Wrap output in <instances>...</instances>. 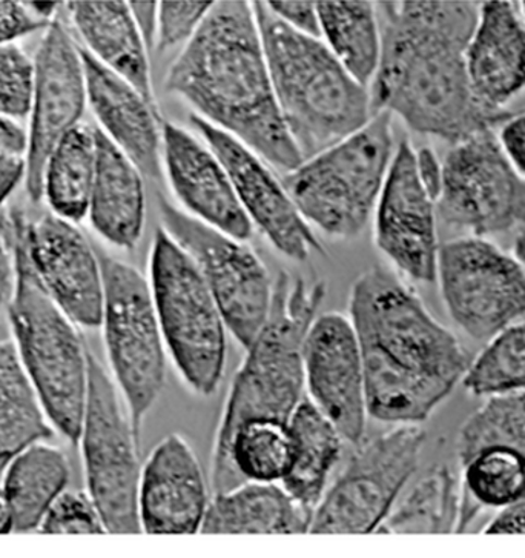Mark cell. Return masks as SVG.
<instances>
[{
	"mask_svg": "<svg viewBox=\"0 0 525 558\" xmlns=\"http://www.w3.org/2000/svg\"><path fill=\"white\" fill-rule=\"evenodd\" d=\"M478 2L392 0L375 3L381 54L369 86L375 112L399 116L424 136L463 141L493 129L508 111L487 108L468 77L466 52Z\"/></svg>",
	"mask_w": 525,
	"mask_h": 558,
	"instance_id": "1",
	"label": "cell"
},
{
	"mask_svg": "<svg viewBox=\"0 0 525 558\" xmlns=\"http://www.w3.org/2000/svg\"><path fill=\"white\" fill-rule=\"evenodd\" d=\"M349 313L365 363L369 417L422 425L471 365L460 340L399 276L381 267L355 280Z\"/></svg>",
	"mask_w": 525,
	"mask_h": 558,
	"instance_id": "2",
	"label": "cell"
},
{
	"mask_svg": "<svg viewBox=\"0 0 525 558\" xmlns=\"http://www.w3.org/2000/svg\"><path fill=\"white\" fill-rule=\"evenodd\" d=\"M167 89L279 170L303 162L281 119L249 3L212 2L172 63Z\"/></svg>",
	"mask_w": 525,
	"mask_h": 558,
	"instance_id": "3",
	"label": "cell"
},
{
	"mask_svg": "<svg viewBox=\"0 0 525 558\" xmlns=\"http://www.w3.org/2000/svg\"><path fill=\"white\" fill-rule=\"evenodd\" d=\"M253 7L281 119L303 160L362 130L375 114L369 88L320 37L292 28L268 2Z\"/></svg>",
	"mask_w": 525,
	"mask_h": 558,
	"instance_id": "4",
	"label": "cell"
},
{
	"mask_svg": "<svg viewBox=\"0 0 525 558\" xmlns=\"http://www.w3.org/2000/svg\"><path fill=\"white\" fill-rule=\"evenodd\" d=\"M325 295L322 282L291 279L284 272L277 279L271 314L246 348L221 413L212 451L213 494L235 488L228 451L239 426L253 418L289 422L302 402L306 388L303 344Z\"/></svg>",
	"mask_w": 525,
	"mask_h": 558,
	"instance_id": "5",
	"label": "cell"
},
{
	"mask_svg": "<svg viewBox=\"0 0 525 558\" xmlns=\"http://www.w3.org/2000/svg\"><path fill=\"white\" fill-rule=\"evenodd\" d=\"M10 215L16 251V288L9 310L14 343L51 425L77 445L88 399L89 351L29 262L22 234L24 211L11 209Z\"/></svg>",
	"mask_w": 525,
	"mask_h": 558,
	"instance_id": "6",
	"label": "cell"
},
{
	"mask_svg": "<svg viewBox=\"0 0 525 558\" xmlns=\"http://www.w3.org/2000/svg\"><path fill=\"white\" fill-rule=\"evenodd\" d=\"M392 118L375 112L352 136L284 172L281 183L302 216L329 238L365 231L395 155Z\"/></svg>",
	"mask_w": 525,
	"mask_h": 558,
	"instance_id": "7",
	"label": "cell"
},
{
	"mask_svg": "<svg viewBox=\"0 0 525 558\" xmlns=\"http://www.w3.org/2000/svg\"><path fill=\"white\" fill-rule=\"evenodd\" d=\"M149 276L168 354L180 377L194 395H216L227 366V322L193 258L163 228L154 238Z\"/></svg>",
	"mask_w": 525,
	"mask_h": 558,
	"instance_id": "8",
	"label": "cell"
},
{
	"mask_svg": "<svg viewBox=\"0 0 525 558\" xmlns=\"http://www.w3.org/2000/svg\"><path fill=\"white\" fill-rule=\"evenodd\" d=\"M103 275V337L120 395L141 437L167 380V343L151 284L137 268L99 254Z\"/></svg>",
	"mask_w": 525,
	"mask_h": 558,
	"instance_id": "9",
	"label": "cell"
},
{
	"mask_svg": "<svg viewBox=\"0 0 525 558\" xmlns=\"http://www.w3.org/2000/svg\"><path fill=\"white\" fill-rule=\"evenodd\" d=\"M86 486L107 533L141 534V437L114 378L89 352L88 399L81 433Z\"/></svg>",
	"mask_w": 525,
	"mask_h": 558,
	"instance_id": "10",
	"label": "cell"
},
{
	"mask_svg": "<svg viewBox=\"0 0 525 558\" xmlns=\"http://www.w3.org/2000/svg\"><path fill=\"white\" fill-rule=\"evenodd\" d=\"M426 433L393 425L366 441L315 508L310 534L377 533L422 460Z\"/></svg>",
	"mask_w": 525,
	"mask_h": 558,
	"instance_id": "11",
	"label": "cell"
},
{
	"mask_svg": "<svg viewBox=\"0 0 525 558\" xmlns=\"http://www.w3.org/2000/svg\"><path fill=\"white\" fill-rule=\"evenodd\" d=\"M163 230L186 251L219 303L228 331L249 347L271 314L273 283L260 257L243 241L159 198Z\"/></svg>",
	"mask_w": 525,
	"mask_h": 558,
	"instance_id": "12",
	"label": "cell"
},
{
	"mask_svg": "<svg viewBox=\"0 0 525 558\" xmlns=\"http://www.w3.org/2000/svg\"><path fill=\"white\" fill-rule=\"evenodd\" d=\"M437 280L453 324L475 342H489L525 316V275L513 254L481 235L440 245Z\"/></svg>",
	"mask_w": 525,
	"mask_h": 558,
	"instance_id": "13",
	"label": "cell"
},
{
	"mask_svg": "<svg viewBox=\"0 0 525 558\" xmlns=\"http://www.w3.org/2000/svg\"><path fill=\"white\" fill-rule=\"evenodd\" d=\"M437 213L449 227L481 238L525 227V179L493 129L450 148L442 160Z\"/></svg>",
	"mask_w": 525,
	"mask_h": 558,
	"instance_id": "14",
	"label": "cell"
},
{
	"mask_svg": "<svg viewBox=\"0 0 525 558\" xmlns=\"http://www.w3.org/2000/svg\"><path fill=\"white\" fill-rule=\"evenodd\" d=\"M88 107L81 44L63 14L45 28L35 56V88L28 112L25 190L42 202V171L60 138L84 122Z\"/></svg>",
	"mask_w": 525,
	"mask_h": 558,
	"instance_id": "15",
	"label": "cell"
},
{
	"mask_svg": "<svg viewBox=\"0 0 525 558\" xmlns=\"http://www.w3.org/2000/svg\"><path fill=\"white\" fill-rule=\"evenodd\" d=\"M437 202L424 189L414 146L401 141L375 207V242L401 275L437 282Z\"/></svg>",
	"mask_w": 525,
	"mask_h": 558,
	"instance_id": "16",
	"label": "cell"
},
{
	"mask_svg": "<svg viewBox=\"0 0 525 558\" xmlns=\"http://www.w3.org/2000/svg\"><path fill=\"white\" fill-rule=\"evenodd\" d=\"M303 368L310 402L344 440L362 444L369 411L365 363L351 317L333 311L315 317L303 344Z\"/></svg>",
	"mask_w": 525,
	"mask_h": 558,
	"instance_id": "17",
	"label": "cell"
},
{
	"mask_svg": "<svg viewBox=\"0 0 525 558\" xmlns=\"http://www.w3.org/2000/svg\"><path fill=\"white\" fill-rule=\"evenodd\" d=\"M191 123L228 171L251 223L283 256L305 262L314 254H325L309 222L257 153L200 116L194 114Z\"/></svg>",
	"mask_w": 525,
	"mask_h": 558,
	"instance_id": "18",
	"label": "cell"
},
{
	"mask_svg": "<svg viewBox=\"0 0 525 558\" xmlns=\"http://www.w3.org/2000/svg\"><path fill=\"white\" fill-rule=\"evenodd\" d=\"M22 234L29 262L52 301L77 327H100L102 264L84 232L50 211L36 219L24 213Z\"/></svg>",
	"mask_w": 525,
	"mask_h": 558,
	"instance_id": "19",
	"label": "cell"
},
{
	"mask_svg": "<svg viewBox=\"0 0 525 558\" xmlns=\"http://www.w3.org/2000/svg\"><path fill=\"white\" fill-rule=\"evenodd\" d=\"M209 507L208 483L193 447L170 434L159 441L144 466L138 485L142 533H200Z\"/></svg>",
	"mask_w": 525,
	"mask_h": 558,
	"instance_id": "20",
	"label": "cell"
},
{
	"mask_svg": "<svg viewBox=\"0 0 525 558\" xmlns=\"http://www.w3.org/2000/svg\"><path fill=\"white\" fill-rule=\"evenodd\" d=\"M168 178L191 215L239 241L253 235L254 225L240 204L228 171L209 146L172 123L161 129Z\"/></svg>",
	"mask_w": 525,
	"mask_h": 558,
	"instance_id": "21",
	"label": "cell"
},
{
	"mask_svg": "<svg viewBox=\"0 0 525 558\" xmlns=\"http://www.w3.org/2000/svg\"><path fill=\"white\" fill-rule=\"evenodd\" d=\"M86 76V97L97 129L122 149L145 178L161 181L163 138L154 104L107 69L81 45Z\"/></svg>",
	"mask_w": 525,
	"mask_h": 558,
	"instance_id": "22",
	"label": "cell"
},
{
	"mask_svg": "<svg viewBox=\"0 0 525 558\" xmlns=\"http://www.w3.org/2000/svg\"><path fill=\"white\" fill-rule=\"evenodd\" d=\"M468 77L487 108L505 107L525 92V19L520 3L490 0L479 5L466 52Z\"/></svg>",
	"mask_w": 525,
	"mask_h": 558,
	"instance_id": "23",
	"label": "cell"
},
{
	"mask_svg": "<svg viewBox=\"0 0 525 558\" xmlns=\"http://www.w3.org/2000/svg\"><path fill=\"white\" fill-rule=\"evenodd\" d=\"M63 14L78 44L154 104L148 47L131 11L122 0H77L63 5Z\"/></svg>",
	"mask_w": 525,
	"mask_h": 558,
	"instance_id": "24",
	"label": "cell"
},
{
	"mask_svg": "<svg viewBox=\"0 0 525 558\" xmlns=\"http://www.w3.org/2000/svg\"><path fill=\"white\" fill-rule=\"evenodd\" d=\"M86 217L100 238L120 250L136 248L144 235V174L99 129L96 175Z\"/></svg>",
	"mask_w": 525,
	"mask_h": 558,
	"instance_id": "25",
	"label": "cell"
},
{
	"mask_svg": "<svg viewBox=\"0 0 525 558\" xmlns=\"http://www.w3.org/2000/svg\"><path fill=\"white\" fill-rule=\"evenodd\" d=\"M314 509L295 500L281 483L243 482L213 494L202 534H306Z\"/></svg>",
	"mask_w": 525,
	"mask_h": 558,
	"instance_id": "26",
	"label": "cell"
},
{
	"mask_svg": "<svg viewBox=\"0 0 525 558\" xmlns=\"http://www.w3.org/2000/svg\"><path fill=\"white\" fill-rule=\"evenodd\" d=\"M481 509L464 489L460 474L440 464L416 483L399 507H393L377 533H464Z\"/></svg>",
	"mask_w": 525,
	"mask_h": 558,
	"instance_id": "27",
	"label": "cell"
},
{
	"mask_svg": "<svg viewBox=\"0 0 525 558\" xmlns=\"http://www.w3.org/2000/svg\"><path fill=\"white\" fill-rule=\"evenodd\" d=\"M70 482L65 452L44 441L19 452L2 474V493L14 519V533L39 531L45 514Z\"/></svg>",
	"mask_w": 525,
	"mask_h": 558,
	"instance_id": "28",
	"label": "cell"
},
{
	"mask_svg": "<svg viewBox=\"0 0 525 558\" xmlns=\"http://www.w3.org/2000/svg\"><path fill=\"white\" fill-rule=\"evenodd\" d=\"M294 434V462L281 486L314 509L328 490L329 478L343 454L340 430L310 400L303 399L289 418Z\"/></svg>",
	"mask_w": 525,
	"mask_h": 558,
	"instance_id": "29",
	"label": "cell"
},
{
	"mask_svg": "<svg viewBox=\"0 0 525 558\" xmlns=\"http://www.w3.org/2000/svg\"><path fill=\"white\" fill-rule=\"evenodd\" d=\"M97 167V129L78 123L52 148L42 171V202L70 222L88 216Z\"/></svg>",
	"mask_w": 525,
	"mask_h": 558,
	"instance_id": "30",
	"label": "cell"
},
{
	"mask_svg": "<svg viewBox=\"0 0 525 558\" xmlns=\"http://www.w3.org/2000/svg\"><path fill=\"white\" fill-rule=\"evenodd\" d=\"M52 436L54 429L16 343L0 342V478L19 452Z\"/></svg>",
	"mask_w": 525,
	"mask_h": 558,
	"instance_id": "31",
	"label": "cell"
},
{
	"mask_svg": "<svg viewBox=\"0 0 525 558\" xmlns=\"http://www.w3.org/2000/svg\"><path fill=\"white\" fill-rule=\"evenodd\" d=\"M322 43L359 82L369 88L381 54L375 3L356 0L317 2Z\"/></svg>",
	"mask_w": 525,
	"mask_h": 558,
	"instance_id": "32",
	"label": "cell"
},
{
	"mask_svg": "<svg viewBox=\"0 0 525 558\" xmlns=\"http://www.w3.org/2000/svg\"><path fill=\"white\" fill-rule=\"evenodd\" d=\"M294 434L280 418L242 423L231 438L228 468L232 482L281 483L294 462Z\"/></svg>",
	"mask_w": 525,
	"mask_h": 558,
	"instance_id": "33",
	"label": "cell"
},
{
	"mask_svg": "<svg viewBox=\"0 0 525 558\" xmlns=\"http://www.w3.org/2000/svg\"><path fill=\"white\" fill-rule=\"evenodd\" d=\"M504 447L525 456V389L487 396L486 402L460 428V466L484 448Z\"/></svg>",
	"mask_w": 525,
	"mask_h": 558,
	"instance_id": "34",
	"label": "cell"
},
{
	"mask_svg": "<svg viewBox=\"0 0 525 558\" xmlns=\"http://www.w3.org/2000/svg\"><path fill=\"white\" fill-rule=\"evenodd\" d=\"M461 468L464 489L481 508L504 509L525 498V456L515 449L484 448Z\"/></svg>",
	"mask_w": 525,
	"mask_h": 558,
	"instance_id": "35",
	"label": "cell"
},
{
	"mask_svg": "<svg viewBox=\"0 0 525 558\" xmlns=\"http://www.w3.org/2000/svg\"><path fill=\"white\" fill-rule=\"evenodd\" d=\"M472 396L525 389V320L513 322L491 337L463 377Z\"/></svg>",
	"mask_w": 525,
	"mask_h": 558,
	"instance_id": "36",
	"label": "cell"
},
{
	"mask_svg": "<svg viewBox=\"0 0 525 558\" xmlns=\"http://www.w3.org/2000/svg\"><path fill=\"white\" fill-rule=\"evenodd\" d=\"M35 88V59L17 44L0 45V114L28 118Z\"/></svg>",
	"mask_w": 525,
	"mask_h": 558,
	"instance_id": "37",
	"label": "cell"
},
{
	"mask_svg": "<svg viewBox=\"0 0 525 558\" xmlns=\"http://www.w3.org/2000/svg\"><path fill=\"white\" fill-rule=\"evenodd\" d=\"M211 5L212 2H206V0H185V2L168 0L159 3L154 54L157 58H163L171 52L182 51L193 39Z\"/></svg>",
	"mask_w": 525,
	"mask_h": 558,
	"instance_id": "38",
	"label": "cell"
},
{
	"mask_svg": "<svg viewBox=\"0 0 525 558\" xmlns=\"http://www.w3.org/2000/svg\"><path fill=\"white\" fill-rule=\"evenodd\" d=\"M42 534H105L102 517L91 496L65 489L48 509L39 526Z\"/></svg>",
	"mask_w": 525,
	"mask_h": 558,
	"instance_id": "39",
	"label": "cell"
},
{
	"mask_svg": "<svg viewBox=\"0 0 525 558\" xmlns=\"http://www.w3.org/2000/svg\"><path fill=\"white\" fill-rule=\"evenodd\" d=\"M62 7L54 0H0V45L45 32Z\"/></svg>",
	"mask_w": 525,
	"mask_h": 558,
	"instance_id": "40",
	"label": "cell"
},
{
	"mask_svg": "<svg viewBox=\"0 0 525 558\" xmlns=\"http://www.w3.org/2000/svg\"><path fill=\"white\" fill-rule=\"evenodd\" d=\"M16 288V251L14 225L11 215L0 213V325L9 317L11 301Z\"/></svg>",
	"mask_w": 525,
	"mask_h": 558,
	"instance_id": "41",
	"label": "cell"
},
{
	"mask_svg": "<svg viewBox=\"0 0 525 558\" xmlns=\"http://www.w3.org/2000/svg\"><path fill=\"white\" fill-rule=\"evenodd\" d=\"M273 13L283 19L292 28L306 35L320 37V17H318L317 2H298V0H276L268 2Z\"/></svg>",
	"mask_w": 525,
	"mask_h": 558,
	"instance_id": "42",
	"label": "cell"
},
{
	"mask_svg": "<svg viewBox=\"0 0 525 558\" xmlns=\"http://www.w3.org/2000/svg\"><path fill=\"white\" fill-rule=\"evenodd\" d=\"M498 138H500L502 149L508 155L510 162L525 179V111L509 116L501 123Z\"/></svg>",
	"mask_w": 525,
	"mask_h": 558,
	"instance_id": "43",
	"label": "cell"
},
{
	"mask_svg": "<svg viewBox=\"0 0 525 558\" xmlns=\"http://www.w3.org/2000/svg\"><path fill=\"white\" fill-rule=\"evenodd\" d=\"M26 181V157L0 155V213L14 191Z\"/></svg>",
	"mask_w": 525,
	"mask_h": 558,
	"instance_id": "44",
	"label": "cell"
},
{
	"mask_svg": "<svg viewBox=\"0 0 525 558\" xmlns=\"http://www.w3.org/2000/svg\"><path fill=\"white\" fill-rule=\"evenodd\" d=\"M415 159L416 170H418L424 189L437 202L442 189V162L429 146L415 149Z\"/></svg>",
	"mask_w": 525,
	"mask_h": 558,
	"instance_id": "45",
	"label": "cell"
},
{
	"mask_svg": "<svg viewBox=\"0 0 525 558\" xmlns=\"http://www.w3.org/2000/svg\"><path fill=\"white\" fill-rule=\"evenodd\" d=\"M28 136L16 119L0 114V155H19L26 157Z\"/></svg>",
	"mask_w": 525,
	"mask_h": 558,
	"instance_id": "46",
	"label": "cell"
},
{
	"mask_svg": "<svg viewBox=\"0 0 525 558\" xmlns=\"http://www.w3.org/2000/svg\"><path fill=\"white\" fill-rule=\"evenodd\" d=\"M130 7L138 29L144 36L146 47L149 52H152L157 21H159V3L151 2V0H134V2H130Z\"/></svg>",
	"mask_w": 525,
	"mask_h": 558,
	"instance_id": "47",
	"label": "cell"
},
{
	"mask_svg": "<svg viewBox=\"0 0 525 558\" xmlns=\"http://www.w3.org/2000/svg\"><path fill=\"white\" fill-rule=\"evenodd\" d=\"M487 534H525V500L501 509L493 522L486 527Z\"/></svg>",
	"mask_w": 525,
	"mask_h": 558,
	"instance_id": "48",
	"label": "cell"
},
{
	"mask_svg": "<svg viewBox=\"0 0 525 558\" xmlns=\"http://www.w3.org/2000/svg\"><path fill=\"white\" fill-rule=\"evenodd\" d=\"M10 533H14L13 512H11L9 501L0 489V535Z\"/></svg>",
	"mask_w": 525,
	"mask_h": 558,
	"instance_id": "49",
	"label": "cell"
},
{
	"mask_svg": "<svg viewBox=\"0 0 525 558\" xmlns=\"http://www.w3.org/2000/svg\"><path fill=\"white\" fill-rule=\"evenodd\" d=\"M512 254L516 258L517 264L521 265V268H523L525 275V227L520 228V231H517Z\"/></svg>",
	"mask_w": 525,
	"mask_h": 558,
	"instance_id": "50",
	"label": "cell"
},
{
	"mask_svg": "<svg viewBox=\"0 0 525 558\" xmlns=\"http://www.w3.org/2000/svg\"><path fill=\"white\" fill-rule=\"evenodd\" d=\"M520 9H521V13H523V16L525 19V0H524V2L520 3Z\"/></svg>",
	"mask_w": 525,
	"mask_h": 558,
	"instance_id": "51",
	"label": "cell"
},
{
	"mask_svg": "<svg viewBox=\"0 0 525 558\" xmlns=\"http://www.w3.org/2000/svg\"><path fill=\"white\" fill-rule=\"evenodd\" d=\"M524 500H525V498H524Z\"/></svg>",
	"mask_w": 525,
	"mask_h": 558,
	"instance_id": "52",
	"label": "cell"
}]
</instances>
